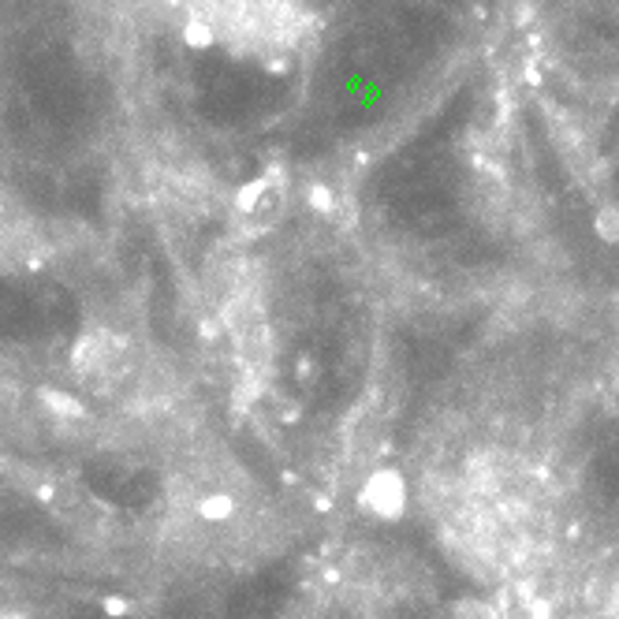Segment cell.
<instances>
[{
    "mask_svg": "<svg viewBox=\"0 0 619 619\" xmlns=\"http://www.w3.org/2000/svg\"><path fill=\"white\" fill-rule=\"evenodd\" d=\"M72 366L86 381H112V377H120L123 369H128V348L105 329L86 332L83 340L75 343Z\"/></svg>",
    "mask_w": 619,
    "mask_h": 619,
    "instance_id": "cell-1",
    "label": "cell"
},
{
    "mask_svg": "<svg viewBox=\"0 0 619 619\" xmlns=\"http://www.w3.org/2000/svg\"><path fill=\"white\" fill-rule=\"evenodd\" d=\"M41 400L49 403V411L64 414V418H78V414H83V403L72 400V396H64V392H57V388H46V392H41Z\"/></svg>",
    "mask_w": 619,
    "mask_h": 619,
    "instance_id": "cell-2",
    "label": "cell"
},
{
    "mask_svg": "<svg viewBox=\"0 0 619 619\" xmlns=\"http://www.w3.org/2000/svg\"><path fill=\"white\" fill-rule=\"evenodd\" d=\"M0 619H26V616H20V612H0Z\"/></svg>",
    "mask_w": 619,
    "mask_h": 619,
    "instance_id": "cell-3",
    "label": "cell"
}]
</instances>
